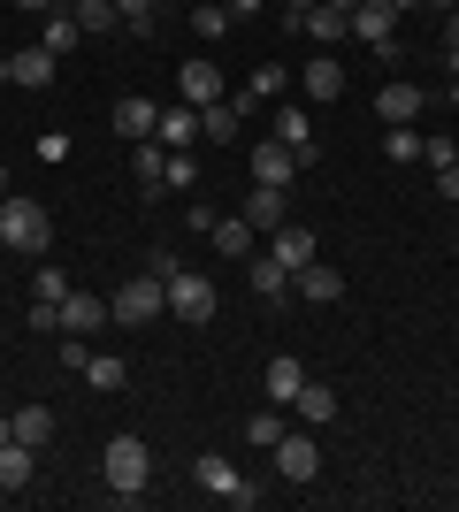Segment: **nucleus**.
<instances>
[{
  "mask_svg": "<svg viewBox=\"0 0 459 512\" xmlns=\"http://www.w3.org/2000/svg\"><path fill=\"white\" fill-rule=\"evenodd\" d=\"M100 474H108V497L115 505H138L153 482V451L146 436H108V451H100Z\"/></svg>",
  "mask_w": 459,
  "mask_h": 512,
  "instance_id": "obj_1",
  "label": "nucleus"
},
{
  "mask_svg": "<svg viewBox=\"0 0 459 512\" xmlns=\"http://www.w3.org/2000/svg\"><path fill=\"white\" fill-rule=\"evenodd\" d=\"M0 245H16V253H46L54 245V222H46L39 199H23V192L0 199Z\"/></svg>",
  "mask_w": 459,
  "mask_h": 512,
  "instance_id": "obj_2",
  "label": "nucleus"
},
{
  "mask_svg": "<svg viewBox=\"0 0 459 512\" xmlns=\"http://www.w3.org/2000/svg\"><path fill=\"white\" fill-rule=\"evenodd\" d=\"M161 314H169V283L153 276V268H146V276H131L108 299V321H123V329H146V321H161Z\"/></svg>",
  "mask_w": 459,
  "mask_h": 512,
  "instance_id": "obj_3",
  "label": "nucleus"
},
{
  "mask_svg": "<svg viewBox=\"0 0 459 512\" xmlns=\"http://www.w3.org/2000/svg\"><path fill=\"white\" fill-rule=\"evenodd\" d=\"M192 482H199V490H207V497H222V505H261V490H253V482H245V474L238 467H230V459H222V451H199V459H192Z\"/></svg>",
  "mask_w": 459,
  "mask_h": 512,
  "instance_id": "obj_4",
  "label": "nucleus"
},
{
  "mask_svg": "<svg viewBox=\"0 0 459 512\" xmlns=\"http://www.w3.org/2000/svg\"><path fill=\"white\" fill-rule=\"evenodd\" d=\"M215 276H199V268H176V276H169V314L176 321H192V329H199V321H215Z\"/></svg>",
  "mask_w": 459,
  "mask_h": 512,
  "instance_id": "obj_5",
  "label": "nucleus"
},
{
  "mask_svg": "<svg viewBox=\"0 0 459 512\" xmlns=\"http://www.w3.org/2000/svg\"><path fill=\"white\" fill-rule=\"evenodd\" d=\"M352 39H368L383 62L406 54V46H398V8H391V0H360V8H352Z\"/></svg>",
  "mask_w": 459,
  "mask_h": 512,
  "instance_id": "obj_6",
  "label": "nucleus"
},
{
  "mask_svg": "<svg viewBox=\"0 0 459 512\" xmlns=\"http://www.w3.org/2000/svg\"><path fill=\"white\" fill-rule=\"evenodd\" d=\"M268 459H276V474H284L291 490H306V482H314V474H322V444H314V436H306V428H284V444L268 451Z\"/></svg>",
  "mask_w": 459,
  "mask_h": 512,
  "instance_id": "obj_7",
  "label": "nucleus"
},
{
  "mask_svg": "<svg viewBox=\"0 0 459 512\" xmlns=\"http://www.w3.org/2000/svg\"><path fill=\"white\" fill-rule=\"evenodd\" d=\"M108 130L123 138V146H146L153 130H161V107H153L146 92H123V100L108 107Z\"/></svg>",
  "mask_w": 459,
  "mask_h": 512,
  "instance_id": "obj_8",
  "label": "nucleus"
},
{
  "mask_svg": "<svg viewBox=\"0 0 459 512\" xmlns=\"http://www.w3.org/2000/svg\"><path fill=\"white\" fill-rule=\"evenodd\" d=\"M261 253H276L291 276H299L306 260H322V237L306 230V222H284V230H268V237H261Z\"/></svg>",
  "mask_w": 459,
  "mask_h": 512,
  "instance_id": "obj_9",
  "label": "nucleus"
},
{
  "mask_svg": "<svg viewBox=\"0 0 459 512\" xmlns=\"http://www.w3.org/2000/svg\"><path fill=\"white\" fill-rule=\"evenodd\" d=\"M245 115H253V100H230V92H222V100H207V107H199V138H207V146H230Z\"/></svg>",
  "mask_w": 459,
  "mask_h": 512,
  "instance_id": "obj_10",
  "label": "nucleus"
},
{
  "mask_svg": "<svg viewBox=\"0 0 459 512\" xmlns=\"http://www.w3.org/2000/svg\"><path fill=\"white\" fill-rule=\"evenodd\" d=\"M299 85H306V100H314V107L345 100V62H337V54H329V46H322V54H314V62L299 69Z\"/></svg>",
  "mask_w": 459,
  "mask_h": 512,
  "instance_id": "obj_11",
  "label": "nucleus"
},
{
  "mask_svg": "<svg viewBox=\"0 0 459 512\" xmlns=\"http://www.w3.org/2000/svg\"><path fill=\"white\" fill-rule=\"evenodd\" d=\"M291 291H299L306 306H337V299H345V276H337L329 260H306L299 276H291Z\"/></svg>",
  "mask_w": 459,
  "mask_h": 512,
  "instance_id": "obj_12",
  "label": "nucleus"
},
{
  "mask_svg": "<svg viewBox=\"0 0 459 512\" xmlns=\"http://www.w3.org/2000/svg\"><path fill=\"white\" fill-rule=\"evenodd\" d=\"M291 176H299V153H291L284 138L253 146V184H276V192H291Z\"/></svg>",
  "mask_w": 459,
  "mask_h": 512,
  "instance_id": "obj_13",
  "label": "nucleus"
},
{
  "mask_svg": "<svg viewBox=\"0 0 459 512\" xmlns=\"http://www.w3.org/2000/svg\"><path fill=\"white\" fill-rule=\"evenodd\" d=\"M421 107H429V92H421V85H406V77H391V85L375 92V115H383L391 130H398V123H414Z\"/></svg>",
  "mask_w": 459,
  "mask_h": 512,
  "instance_id": "obj_14",
  "label": "nucleus"
},
{
  "mask_svg": "<svg viewBox=\"0 0 459 512\" xmlns=\"http://www.w3.org/2000/svg\"><path fill=\"white\" fill-rule=\"evenodd\" d=\"M276 138L299 153V169H314V161H322V146H314V123H306V107H276Z\"/></svg>",
  "mask_w": 459,
  "mask_h": 512,
  "instance_id": "obj_15",
  "label": "nucleus"
},
{
  "mask_svg": "<svg viewBox=\"0 0 459 512\" xmlns=\"http://www.w3.org/2000/svg\"><path fill=\"white\" fill-rule=\"evenodd\" d=\"M62 329H69V337H92V329H108V299H92V291H69V299H62Z\"/></svg>",
  "mask_w": 459,
  "mask_h": 512,
  "instance_id": "obj_16",
  "label": "nucleus"
},
{
  "mask_svg": "<svg viewBox=\"0 0 459 512\" xmlns=\"http://www.w3.org/2000/svg\"><path fill=\"white\" fill-rule=\"evenodd\" d=\"M8 77H16L23 92H46L54 85V54H46V46H23V54H8Z\"/></svg>",
  "mask_w": 459,
  "mask_h": 512,
  "instance_id": "obj_17",
  "label": "nucleus"
},
{
  "mask_svg": "<svg viewBox=\"0 0 459 512\" xmlns=\"http://www.w3.org/2000/svg\"><path fill=\"white\" fill-rule=\"evenodd\" d=\"M153 138H161V146L169 153H192V138H199V107H161V130H153Z\"/></svg>",
  "mask_w": 459,
  "mask_h": 512,
  "instance_id": "obj_18",
  "label": "nucleus"
},
{
  "mask_svg": "<svg viewBox=\"0 0 459 512\" xmlns=\"http://www.w3.org/2000/svg\"><path fill=\"white\" fill-rule=\"evenodd\" d=\"M215 245H222V260H253V253H261V230H253L245 214H222V222H215Z\"/></svg>",
  "mask_w": 459,
  "mask_h": 512,
  "instance_id": "obj_19",
  "label": "nucleus"
},
{
  "mask_svg": "<svg viewBox=\"0 0 459 512\" xmlns=\"http://www.w3.org/2000/svg\"><path fill=\"white\" fill-rule=\"evenodd\" d=\"M245 283H253L261 299H291V268L276 253H253V260H245Z\"/></svg>",
  "mask_w": 459,
  "mask_h": 512,
  "instance_id": "obj_20",
  "label": "nucleus"
},
{
  "mask_svg": "<svg viewBox=\"0 0 459 512\" xmlns=\"http://www.w3.org/2000/svg\"><path fill=\"white\" fill-rule=\"evenodd\" d=\"M299 31H306L314 46H337V39L352 31V16H345V8H329V0H314V8L299 16Z\"/></svg>",
  "mask_w": 459,
  "mask_h": 512,
  "instance_id": "obj_21",
  "label": "nucleus"
},
{
  "mask_svg": "<svg viewBox=\"0 0 459 512\" xmlns=\"http://www.w3.org/2000/svg\"><path fill=\"white\" fill-rule=\"evenodd\" d=\"M245 222H253V230H284L291 222V207H284V192H276V184H253V199H245Z\"/></svg>",
  "mask_w": 459,
  "mask_h": 512,
  "instance_id": "obj_22",
  "label": "nucleus"
},
{
  "mask_svg": "<svg viewBox=\"0 0 459 512\" xmlns=\"http://www.w3.org/2000/svg\"><path fill=\"white\" fill-rule=\"evenodd\" d=\"M291 413H299L306 428H329V421H337V390L306 375V390H299V398H291Z\"/></svg>",
  "mask_w": 459,
  "mask_h": 512,
  "instance_id": "obj_23",
  "label": "nucleus"
},
{
  "mask_svg": "<svg viewBox=\"0 0 459 512\" xmlns=\"http://www.w3.org/2000/svg\"><path fill=\"white\" fill-rule=\"evenodd\" d=\"M176 92H184V107H207V100H222V69H215V62H184Z\"/></svg>",
  "mask_w": 459,
  "mask_h": 512,
  "instance_id": "obj_24",
  "label": "nucleus"
},
{
  "mask_svg": "<svg viewBox=\"0 0 459 512\" xmlns=\"http://www.w3.org/2000/svg\"><path fill=\"white\" fill-rule=\"evenodd\" d=\"M31 474H39V451H31V444H0V490H8V497L31 490Z\"/></svg>",
  "mask_w": 459,
  "mask_h": 512,
  "instance_id": "obj_25",
  "label": "nucleus"
},
{
  "mask_svg": "<svg viewBox=\"0 0 459 512\" xmlns=\"http://www.w3.org/2000/svg\"><path fill=\"white\" fill-rule=\"evenodd\" d=\"M46 54H54V62H62V54H77V46H85V31H77V16H69V0L62 8H46Z\"/></svg>",
  "mask_w": 459,
  "mask_h": 512,
  "instance_id": "obj_26",
  "label": "nucleus"
},
{
  "mask_svg": "<svg viewBox=\"0 0 459 512\" xmlns=\"http://www.w3.org/2000/svg\"><path fill=\"white\" fill-rule=\"evenodd\" d=\"M8 428H16V444H31V451L54 444V413H46V406H16V413H8Z\"/></svg>",
  "mask_w": 459,
  "mask_h": 512,
  "instance_id": "obj_27",
  "label": "nucleus"
},
{
  "mask_svg": "<svg viewBox=\"0 0 459 512\" xmlns=\"http://www.w3.org/2000/svg\"><path fill=\"white\" fill-rule=\"evenodd\" d=\"M69 16H77V31H85V39L123 31V8H115V0H69Z\"/></svg>",
  "mask_w": 459,
  "mask_h": 512,
  "instance_id": "obj_28",
  "label": "nucleus"
},
{
  "mask_svg": "<svg viewBox=\"0 0 459 512\" xmlns=\"http://www.w3.org/2000/svg\"><path fill=\"white\" fill-rule=\"evenodd\" d=\"M299 390H306V367L291 360V352H284V360H268V406H291Z\"/></svg>",
  "mask_w": 459,
  "mask_h": 512,
  "instance_id": "obj_29",
  "label": "nucleus"
},
{
  "mask_svg": "<svg viewBox=\"0 0 459 512\" xmlns=\"http://www.w3.org/2000/svg\"><path fill=\"white\" fill-rule=\"evenodd\" d=\"M77 375H85V383H92V390H108V398H115V390H123V383H131V367L115 360V352H92V360H85V367H77Z\"/></svg>",
  "mask_w": 459,
  "mask_h": 512,
  "instance_id": "obj_30",
  "label": "nucleus"
},
{
  "mask_svg": "<svg viewBox=\"0 0 459 512\" xmlns=\"http://www.w3.org/2000/svg\"><path fill=\"white\" fill-rule=\"evenodd\" d=\"M131 176L146 184V192H161V176H169V146H161V138H146V146L131 153Z\"/></svg>",
  "mask_w": 459,
  "mask_h": 512,
  "instance_id": "obj_31",
  "label": "nucleus"
},
{
  "mask_svg": "<svg viewBox=\"0 0 459 512\" xmlns=\"http://www.w3.org/2000/svg\"><path fill=\"white\" fill-rule=\"evenodd\" d=\"M245 436H253L261 451H276V444H284V406H261L253 421H245Z\"/></svg>",
  "mask_w": 459,
  "mask_h": 512,
  "instance_id": "obj_32",
  "label": "nucleus"
},
{
  "mask_svg": "<svg viewBox=\"0 0 459 512\" xmlns=\"http://www.w3.org/2000/svg\"><path fill=\"white\" fill-rule=\"evenodd\" d=\"M69 291H77V283H69L62 268H39V283H31V306H62Z\"/></svg>",
  "mask_w": 459,
  "mask_h": 512,
  "instance_id": "obj_33",
  "label": "nucleus"
},
{
  "mask_svg": "<svg viewBox=\"0 0 459 512\" xmlns=\"http://www.w3.org/2000/svg\"><path fill=\"white\" fill-rule=\"evenodd\" d=\"M383 153H391V161H421V130H414V123H398L391 138H383Z\"/></svg>",
  "mask_w": 459,
  "mask_h": 512,
  "instance_id": "obj_34",
  "label": "nucleus"
},
{
  "mask_svg": "<svg viewBox=\"0 0 459 512\" xmlns=\"http://www.w3.org/2000/svg\"><path fill=\"white\" fill-rule=\"evenodd\" d=\"M276 92H284V69L261 62V69H253V92H245V100H276Z\"/></svg>",
  "mask_w": 459,
  "mask_h": 512,
  "instance_id": "obj_35",
  "label": "nucleus"
},
{
  "mask_svg": "<svg viewBox=\"0 0 459 512\" xmlns=\"http://www.w3.org/2000/svg\"><path fill=\"white\" fill-rule=\"evenodd\" d=\"M192 31H199V39H222V31H230V16L207 0V8H192Z\"/></svg>",
  "mask_w": 459,
  "mask_h": 512,
  "instance_id": "obj_36",
  "label": "nucleus"
},
{
  "mask_svg": "<svg viewBox=\"0 0 459 512\" xmlns=\"http://www.w3.org/2000/svg\"><path fill=\"white\" fill-rule=\"evenodd\" d=\"M421 161H429V169H452V161H459V138H421Z\"/></svg>",
  "mask_w": 459,
  "mask_h": 512,
  "instance_id": "obj_37",
  "label": "nucleus"
},
{
  "mask_svg": "<svg viewBox=\"0 0 459 512\" xmlns=\"http://www.w3.org/2000/svg\"><path fill=\"white\" fill-rule=\"evenodd\" d=\"M161 184H199V161L192 153H169V176H161Z\"/></svg>",
  "mask_w": 459,
  "mask_h": 512,
  "instance_id": "obj_38",
  "label": "nucleus"
},
{
  "mask_svg": "<svg viewBox=\"0 0 459 512\" xmlns=\"http://www.w3.org/2000/svg\"><path fill=\"white\" fill-rule=\"evenodd\" d=\"M437 192H444V199L459 207V161H452V169H437Z\"/></svg>",
  "mask_w": 459,
  "mask_h": 512,
  "instance_id": "obj_39",
  "label": "nucleus"
},
{
  "mask_svg": "<svg viewBox=\"0 0 459 512\" xmlns=\"http://www.w3.org/2000/svg\"><path fill=\"white\" fill-rule=\"evenodd\" d=\"M444 54H459V8H444Z\"/></svg>",
  "mask_w": 459,
  "mask_h": 512,
  "instance_id": "obj_40",
  "label": "nucleus"
},
{
  "mask_svg": "<svg viewBox=\"0 0 459 512\" xmlns=\"http://www.w3.org/2000/svg\"><path fill=\"white\" fill-rule=\"evenodd\" d=\"M306 8H314V0H284V16H291V23H299V16H306Z\"/></svg>",
  "mask_w": 459,
  "mask_h": 512,
  "instance_id": "obj_41",
  "label": "nucleus"
},
{
  "mask_svg": "<svg viewBox=\"0 0 459 512\" xmlns=\"http://www.w3.org/2000/svg\"><path fill=\"white\" fill-rule=\"evenodd\" d=\"M253 8H261V0H230V16H253Z\"/></svg>",
  "mask_w": 459,
  "mask_h": 512,
  "instance_id": "obj_42",
  "label": "nucleus"
},
{
  "mask_svg": "<svg viewBox=\"0 0 459 512\" xmlns=\"http://www.w3.org/2000/svg\"><path fill=\"white\" fill-rule=\"evenodd\" d=\"M391 8H398V16H414V8H429V0H391Z\"/></svg>",
  "mask_w": 459,
  "mask_h": 512,
  "instance_id": "obj_43",
  "label": "nucleus"
},
{
  "mask_svg": "<svg viewBox=\"0 0 459 512\" xmlns=\"http://www.w3.org/2000/svg\"><path fill=\"white\" fill-rule=\"evenodd\" d=\"M0 444H16V428H8V413H0Z\"/></svg>",
  "mask_w": 459,
  "mask_h": 512,
  "instance_id": "obj_44",
  "label": "nucleus"
},
{
  "mask_svg": "<svg viewBox=\"0 0 459 512\" xmlns=\"http://www.w3.org/2000/svg\"><path fill=\"white\" fill-rule=\"evenodd\" d=\"M16 8H62V0H16Z\"/></svg>",
  "mask_w": 459,
  "mask_h": 512,
  "instance_id": "obj_45",
  "label": "nucleus"
},
{
  "mask_svg": "<svg viewBox=\"0 0 459 512\" xmlns=\"http://www.w3.org/2000/svg\"><path fill=\"white\" fill-rule=\"evenodd\" d=\"M0 85H16V77H8V54H0Z\"/></svg>",
  "mask_w": 459,
  "mask_h": 512,
  "instance_id": "obj_46",
  "label": "nucleus"
},
{
  "mask_svg": "<svg viewBox=\"0 0 459 512\" xmlns=\"http://www.w3.org/2000/svg\"><path fill=\"white\" fill-rule=\"evenodd\" d=\"M329 8H345V16H352V8H360V0H329Z\"/></svg>",
  "mask_w": 459,
  "mask_h": 512,
  "instance_id": "obj_47",
  "label": "nucleus"
},
{
  "mask_svg": "<svg viewBox=\"0 0 459 512\" xmlns=\"http://www.w3.org/2000/svg\"><path fill=\"white\" fill-rule=\"evenodd\" d=\"M452 115H459V77H452Z\"/></svg>",
  "mask_w": 459,
  "mask_h": 512,
  "instance_id": "obj_48",
  "label": "nucleus"
},
{
  "mask_svg": "<svg viewBox=\"0 0 459 512\" xmlns=\"http://www.w3.org/2000/svg\"><path fill=\"white\" fill-rule=\"evenodd\" d=\"M429 8H459V0H429Z\"/></svg>",
  "mask_w": 459,
  "mask_h": 512,
  "instance_id": "obj_49",
  "label": "nucleus"
}]
</instances>
